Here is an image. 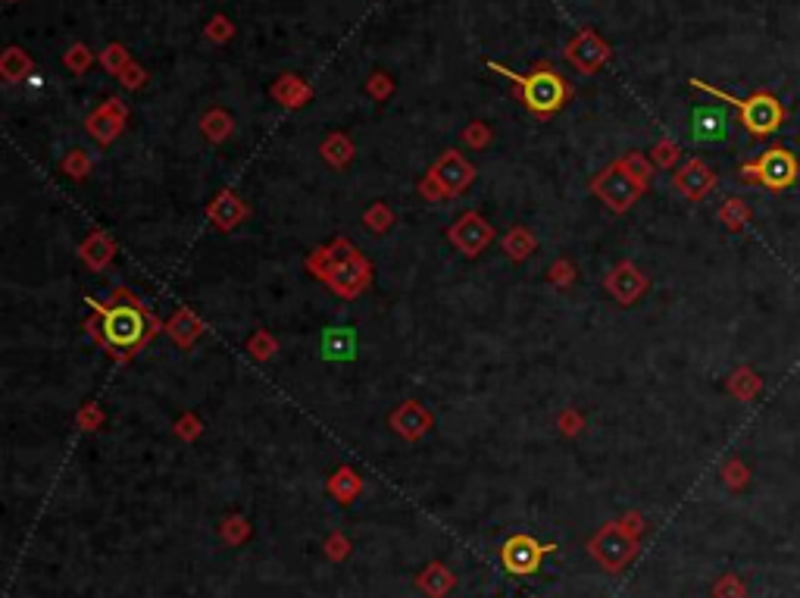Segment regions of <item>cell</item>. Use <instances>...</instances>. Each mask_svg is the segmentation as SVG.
<instances>
[{
	"mask_svg": "<svg viewBox=\"0 0 800 598\" xmlns=\"http://www.w3.org/2000/svg\"><path fill=\"white\" fill-rule=\"evenodd\" d=\"M307 270L316 279H322L338 298H357L372 283V266L370 260L360 254L347 238H335L329 248H316L307 257Z\"/></svg>",
	"mask_w": 800,
	"mask_h": 598,
	"instance_id": "obj_1",
	"label": "cell"
},
{
	"mask_svg": "<svg viewBox=\"0 0 800 598\" xmlns=\"http://www.w3.org/2000/svg\"><path fill=\"white\" fill-rule=\"evenodd\" d=\"M91 307L97 311V316H101V335H104V344L107 348H113V354L123 361V357H132L134 351L141 348V344H147L157 335L160 323L153 320L151 314L144 311V307L138 304V301L132 298V294H125L123 304H97V301H91Z\"/></svg>",
	"mask_w": 800,
	"mask_h": 598,
	"instance_id": "obj_2",
	"label": "cell"
},
{
	"mask_svg": "<svg viewBox=\"0 0 800 598\" xmlns=\"http://www.w3.org/2000/svg\"><path fill=\"white\" fill-rule=\"evenodd\" d=\"M691 88L704 91V95L716 97V101H726L728 107L738 110L741 125H745L754 138L775 135V132L785 125V119H788V110H785V104L778 101L773 91H754V95H747V97H735V95H728V91L710 85V82H700V79H691Z\"/></svg>",
	"mask_w": 800,
	"mask_h": 598,
	"instance_id": "obj_3",
	"label": "cell"
},
{
	"mask_svg": "<svg viewBox=\"0 0 800 598\" xmlns=\"http://www.w3.org/2000/svg\"><path fill=\"white\" fill-rule=\"evenodd\" d=\"M491 69H498L500 75H509V79L519 85V101L526 104L535 116H554L566 104V97H569V85L563 82V75L548 66H538L535 73L528 75H516L509 73V69L498 66V63H491Z\"/></svg>",
	"mask_w": 800,
	"mask_h": 598,
	"instance_id": "obj_4",
	"label": "cell"
},
{
	"mask_svg": "<svg viewBox=\"0 0 800 598\" xmlns=\"http://www.w3.org/2000/svg\"><path fill=\"white\" fill-rule=\"evenodd\" d=\"M738 175L745 185H760V188H766V192L778 194V192H788V188L797 182L800 164L785 145H773V147H766L760 157L741 164Z\"/></svg>",
	"mask_w": 800,
	"mask_h": 598,
	"instance_id": "obj_5",
	"label": "cell"
},
{
	"mask_svg": "<svg viewBox=\"0 0 800 598\" xmlns=\"http://www.w3.org/2000/svg\"><path fill=\"white\" fill-rule=\"evenodd\" d=\"M588 552H591V558L604 570L619 573V570H626L635 561V554H638V536L628 533L622 523H607L598 536L588 542Z\"/></svg>",
	"mask_w": 800,
	"mask_h": 598,
	"instance_id": "obj_6",
	"label": "cell"
},
{
	"mask_svg": "<svg viewBox=\"0 0 800 598\" xmlns=\"http://www.w3.org/2000/svg\"><path fill=\"white\" fill-rule=\"evenodd\" d=\"M591 192L598 194L600 201L607 204V207L613 210V214H626V210L635 207V201L641 198L647 188L641 185L635 175H628L626 166L616 160V164L607 166L604 173H598L591 179Z\"/></svg>",
	"mask_w": 800,
	"mask_h": 598,
	"instance_id": "obj_7",
	"label": "cell"
},
{
	"mask_svg": "<svg viewBox=\"0 0 800 598\" xmlns=\"http://www.w3.org/2000/svg\"><path fill=\"white\" fill-rule=\"evenodd\" d=\"M548 552H554V545H544V542L519 533V536H509L504 542V548H500V561H504V567L513 576H528L541 567V558Z\"/></svg>",
	"mask_w": 800,
	"mask_h": 598,
	"instance_id": "obj_8",
	"label": "cell"
},
{
	"mask_svg": "<svg viewBox=\"0 0 800 598\" xmlns=\"http://www.w3.org/2000/svg\"><path fill=\"white\" fill-rule=\"evenodd\" d=\"M448 238L457 244L459 254L479 257L481 251H485L488 244L494 242V229H491V223H488L481 214H476V210H466V214L459 216L454 226L448 229Z\"/></svg>",
	"mask_w": 800,
	"mask_h": 598,
	"instance_id": "obj_9",
	"label": "cell"
},
{
	"mask_svg": "<svg viewBox=\"0 0 800 598\" xmlns=\"http://www.w3.org/2000/svg\"><path fill=\"white\" fill-rule=\"evenodd\" d=\"M647 288H650V276L638 264H632V260H622V264H616L613 270L607 273V292H610L622 307L635 304Z\"/></svg>",
	"mask_w": 800,
	"mask_h": 598,
	"instance_id": "obj_10",
	"label": "cell"
},
{
	"mask_svg": "<svg viewBox=\"0 0 800 598\" xmlns=\"http://www.w3.org/2000/svg\"><path fill=\"white\" fill-rule=\"evenodd\" d=\"M429 175L444 188V194H448V198H454V194H463L466 188L472 185L476 170L466 164V157L459 151H444L441 157L435 160V166L429 170Z\"/></svg>",
	"mask_w": 800,
	"mask_h": 598,
	"instance_id": "obj_11",
	"label": "cell"
},
{
	"mask_svg": "<svg viewBox=\"0 0 800 598\" xmlns=\"http://www.w3.org/2000/svg\"><path fill=\"white\" fill-rule=\"evenodd\" d=\"M672 188L688 201H704L706 194L716 188V173H713L700 157H691L678 166L676 175H672Z\"/></svg>",
	"mask_w": 800,
	"mask_h": 598,
	"instance_id": "obj_12",
	"label": "cell"
},
{
	"mask_svg": "<svg viewBox=\"0 0 800 598\" xmlns=\"http://www.w3.org/2000/svg\"><path fill=\"white\" fill-rule=\"evenodd\" d=\"M566 60H569L578 73L591 75L610 60V47H607V41L598 38L594 32H582L569 41V47H566Z\"/></svg>",
	"mask_w": 800,
	"mask_h": 598,
	"instance_id": "obj_13",
	"label": "cell"
},
{
	"mask_svg": "<svg viewBox=\"0 0 800 598\" xmlns=\"http://www.w3.org/2000/svg\"><path fill=\"white\" fill-rule=\"evenodd\" d=\"M125 116H129L125 104L119 101V97H110L107 104H101L94 114L84 119V129H88V135L94 138V142L110 145V142H116L119 132L125 129Z\"/></svg>",
	"mask_w": 800,
	"mask_h": 598,
	"instance_id": "obj_14",
	"label": "cell"
},
{
	"mask_svg": "<svg viewBox=\"0 0 800 598\" xmlns=\"http://www.w3.org/2000/svg\"><path fill=\"white\" fill-rule=\"evenodd\" d=\"M431 424H435V420H431V411H426V407L413 398L403 401L398 411L391 414V429L407 442H420L431 429Z\"/></svg>",
	"mask_w": 800,
	"mask_h": 598,
	"instance_id": "obj_15",
	"label": "cell"
},
{
	"mask_svg": "<svg viewBox=\"0 0 800 598\" xmlns=\"http://www.w3.org/2000/svg\"><path fill=\"white\" fill-rule=\"evenodd\" d=\"M207 216H210V223H213L216 229L229 232L247 216V204L241 201L235 192H229V188H225V192H219L216 201L207 207Z\"/></svg>",
	"mask_w": 800,
	"mask_h": 598,
	"instance_id": "obj_16",
	"label": "cell"
},
{
	"mask_svg": "<svg viewBox=\"0 0 800 598\" xmlns=\"http://www.w3.org/2000/svg\"><path fill=\"white\" fill-rule=\"evenodd\" d=\"M166 335H169V339H173L175 344H179V348H191V344H194V342L203 335V323H201V316H194V314L188 311V307H179V311L169 316V323H166Z\"/></svg>",
	"mask_w": 800,
	"mask_h": 598,
	"instance_id": "obj_17",
	"label": "cell"
},
{
	"mask_svg": "<svg viewBox=\"0 0 800 598\" xmlns=\"http://www.w3.org/2000/svg\"><path fill=\"white\" fill-rule=\"evenodd\" d=\"M79 257L91 266V270H104V266H110V260L116 257V242H113L107 232L97 229L79 244Z\"/></svg>",
	"mask_w": 800,
	"mask_h": 598,
	"instance_id": "obj_18",
	"label": "cell"
},
{
	"mask_svg": "<svg viewBox=\"0 0 800 598\" xmlns=\"http://www.w3.org/2000/svg\"><path fill=\"white\" fill-rule=\"evenodd\" d=\"M357 354V335L353 329L335 326L322 333V357L325 361H353Z\"/></svg>",
	"mask_w": 800,
	"mask_h": 598,
	"instance_id": "obj_19",
	"label": "cell"
},
{
	"mask_svg": "<svg viewBox=\"0 0 800 598\" xmlns=\"http://www.w3.org/2000/svg\"><path fill=\"white\" fill-rule=\"evenodd\" d=\"M726 389H728V395L738 398V401H754L763 392V376L754 367H738V370L728 373Z\"/></svg>",
	"mask_w": 800,
	"mask_h": 598,
	"instance_id": "obj_20",
	"label": "cell"
},
{
	"mask_svg": "<svg viewBox=\"0 0 800 598\" xmlns=\"http://www.w3.org/2000/svg\"><path fill=\"white\" fill-rule=\"evenodd\" d=\"M726 129H728V119L722 110H713V107L694 110V138H697V142H716V138L726 135Z\"/></svg>",
	"mask_w": 800,
	"mask_h": 598,
	"instance_id": "obj_21",
	"label": "cell"
},
{
	"mask_svg": "<svg viewBox=\"0 0 800 598\" xmlns=\"http://www.w3.org/2000/svg\"><path fill=\"white\" fill-rule=\"evenodd\" d=\"M454 583H457V580H454V573H450V570L444 567V564H429V567L420 573L416 586H420L429 598H444V595L450 593V589H454Z\"/></svg>",
	"mask_w": 800,
	"mask_h": 598,
	"instance_id": "obj_22",
	"label": "cell"
},
{
	"mask_svg": "<svg viewBox=\"0 0 800 598\" xmlns=\"http://www.w3.org/2000/svg\"><path fill=\"white\" fill-rule=\"evenodd\" d=\"M716 216H719V223L728 232H741L745 226H750V220H754V214H750V204L745 198H726L719 204Z\"/></svg>",
	"mask_w": 800,
	"mask_h": 598,
	"instance_id": "obj_23",
	"label": "cell"
},
{
	"mask_svg": "<svg viewBox=\"0 0 800 598\" xmlns=\"http://www.w3.org/2000/svg\"><path fill=\"white\" fill-rule=\"evenodd\" d=\"M504 251H507L509 260H516V264H519V260H526V257H532L538 251L535 232H528L526 226H513L504 235Z\"/></svg>",
	"mask_w": 800,
	"mask_h": 598,
	"instance_id": "obj_24",
	"label": "cell"
},
{
	"mask_svg": "<svg viewBox=\"0 0 800 598\" xmlns=\"http://www.w3.org/2000/svg\"><path fill=\"white\" fill-rule=\"evenodd\" d=\"M329 492H331V495H335L341 504H351L353 498H357L360 492H363V480H360V476H357V470L341 467V470H338V473L329 480Z\"/></svg>",
	"mask_w": 800,
	"mask_h": 598,
	"instance_id": "obj_25",
	"label": "cell"
},
{
	"mask_svg": "<svg viewBox=\"0 0 800 598\" xmlns=\"http://www.w3.org/2000/svg\"><path fill=\"white\" fill-rule=\"evenodd\" d=\"M201 132L210 138V142H225V138L235 132V119H232L225 110H210L207 116L201 119Z\"/></svg>",
	"mask_w": 800,
	"mask_h": 598,
	"instance_id": "obj_26",
	"label": "cell"
},
{
	"mask_svg": "<svg viewBox=\"0 0 800 598\" xmlns=\"http://www.w3.org/2000/svg\"><path fill=\"white\" fill-rule=\"evenodd\" d=\"M320 151L322 160H329L331 166H347L353 160V142L347 135H329Z\"/></svg>",
	"mask_w": 800,
	"mask_h": 598,
	"instance_id": "obj_27",
	"label": "cell"
},
{
	"mask_svg": "<svg viewBox=\"0 0 800 598\" xmlns=\"http://www.w3.org/2000/svg\"><path fill=\"white\" fill-rule=\"evenodd\" d=\"M719 476H722V483H726L728 492H745L750 485V467L741 461V457H728V461L722 463Z\"/></svg>",
	"mask_w": 800,
	"mask_h": 598,
	"instance_id": "obj_28",
	"label": "cell"
},
{
	"mask_svg": "<svg viewBox=\"0 0 800 598\" xmlns=\"http://www.w3.org/2000/svg\"><path fill=\"white\" fill-rule=\"evenodd\" d=\"M0 73H4L6 82H23L28 73H32V60L25 57L19 47H10L0 60Z\"/></svg>",
	"mask_w": 800,
	"mask_h": 598,
	"instance_id": "obj_29",
	"label": "cell"
},
{
	"mask_svg": "<svg viewBox=\"0 0 800 598\" xmlns=\"http://www.w3.org/2000/svg\"><path fill=\"white\" fill-rule=\"evenodd\" d=\"M650 160H654V166H660V170H676V164L682 160V147L672 142V138H660V142L654 145V151H650Z\"/></svg>",
	"mask_w": 800,
	"mask_h": 598,
	"instance_id": "obj_30",
	"label": "cell"
},
{
	"mask_svg": "<svg viewBox=\"0 0 800 598\" xmlns=\"http://www.w3.org/2000/svg\"><path fill=\"white\" fill-rule=\"evenodd\" d=\"M619 164L626 166L628 175H635L644 188H650V179H654V160H647L644 154L635 151V154H628V157H622Z\"/></svg>",
	"mask_w": 800,
	"mask_h": 598,
	"instance_id": "obj_31",
	"label": "cell"
},
{
	"mask_svg": "<svg viewBox=\"0 0 800 598\" xmlns=\"http://www.w3.org/2000/svg\"><path fill=\"white\" fill-rule=\"evenodd\" d=\"M363 223H366V229L370 232H388L394 226V214H391V207H388V204H381V201H375L370 210H366L363 214Z\"/></svg>",
	"mask_w": 800,
	"mask_h": 598,
	"instance_id": "obj_32",
	"label": "cell"
},
{
	"mask_svg": "<svg viewBox=\"0 0 800 598\" xmlns=\"http://www.w3.org/2000/svg\"><path fill=\"white\" fill-rule=\"evenodd\" d=\"M713 598H747V586L738 573H722L713 583Z\"/></svg>",
	"mask_w": 800,
	"mask_h": 598,
	"instance_id": "obj_33",
	"label": "cell"
},
{
	"mask_svg": "<svg viewBox=\"0 0 800 598\" xmlns=\"http://www.w3.org/2000/svg\"><path fill=\"white\" fill-rule=\"evenodd\" d=\"M272 95L279 97L281 104H288V107H297V104H303V97H307V88H303L294 75H285V79L272 88Z\"/></svg>",
	"mask_w": 800,
	"mask_h": 598,
	"instance_id": "obj_34",
	"label": "cell"
},
{
	"mask_svg": "<svg viewBox=\"0 0 800 598\" xmlns=\"http://www.w3.org/2000/svg\"><path fill=\"white\" fill-rule=\"evenodd\" d=\"M63 173H66L69 179L82 182L84 175L91 173V157L84 151H79V147H75V151H69L66 157H63Z\"/></svg>",
	"mask_w": 800,
	"mask_h": 598,
	"instance_id": "obj_35",
	"label": "cell"
},
{
	"mask_svg": "<svg viewBox=\"0 0 800 598\" xmlns=\"http://www.w3.org/2000/svg\"><path fill=\"white\" fill-rule=\"evenodd\" d=\"M247 351H251L257 361H266V357H272L275 351H279V342H275L272 335L266 333V329H260V333L253 335L251 342H247Z\"/></svg>",
	"mask_w": 800,
	"mask_h": 598,
	"instance_id": "obj_36",
	"label": "cell"
},
{
	"mask_svg": "<svg viewBox=\"0 0 800 598\" xmlns=\"http://www.w3.org/2000/svg\"><path fill=\"white\" fill-rule=\"evenodd\" d=\"M101 63L104 66L110 69V73H116V75H123L125 69H129V54H125V47L123 45H110L107 51H104V57H101Z\"/></svg>",
	"mask_w": 800,
	"mask_h": 598,
	"instance_id": "obj_37",
	"label": "cell"
},
{
	"mask_svg": "<svg viewBox=\"0 0 800 598\" xmlns=\"http://www.w3.org/2000/svg\"><path fill=\"white\" fill-rule=\"evenodd\" d=\"M251 536V526H247L244 517H229L222 520V539L225 542H244Z\"/></svg>",
	"mask_w": 800,
	"mask_h": 598,
	"instance_id": "obj_38",
	"label": "cell"
},
{
	"mask_svg": "<svg viewBox=\"0 0 800 598\" xmlns=\"http://www.w3.org/2000/svg\"><path fill=\"white\" fill-rule=\"evenodd\" d=\"M463 142L469 147H476V151H481V147L491 142V129H488L485 123H469V125H466V132H463Z\"/></svg>",
	"mask_w": 800,
	"mask_h": 598,
	"instance_id": "obj_39",
	"label": "cell"
},
{
	"mask_svg": "<svg viewBox=\"0 0 800 598\" xmlns=\"http://www.w3.org/2000/svg\"><path fill=\"white\" fill-rule=\"evenodd\" d=\"M75 424H79L82 429H97L104 424V411L101 404H94V401H88V404L82 407L79 414H75Z\"/></svg>",
	"mask_w": 800,
	"mask_h": 598,
	"instance_id": "obj_40",
	"label": "cell"
},
{
	"mask_svg": "<svg viewBox=\"0 0 800 598\" xmlns=\"http://www.w3.org/2000/svg\"><path fill=\"white\" fill-rule=\"evenodd\" d=\"M548 279L554 285H569L572 279H576V266H572L569 260H557V264L548 270Z\"/></svg>",
	"mask_w": 800,
	"mask_h": 598,
	"instance_id": "obj_41",
	"label": "cell"
},
{
	"mask_svg": "<svg viewBox=\"0 0 800 598\" xmlns=\"http://www.w3.org/2000/svg\"><path fill=\"white\" fill-rule=\"evenodd\" d=\"M201 420L194 417V414H185V417L179 420V424H175V435H179V439H185V442H191V439H197V435H201Z\"/></svg>",
	"mask_w": 800,
	"mask_h": 598,
	"instance_id": "obj_42",
	"label": "cell"
},
{
	"mask_svg": "<svg viewBox=\"0 0 800 598\" xmlns=\"http://www.w3.org/2000/svg\"><path fill=\"white\" fill-rule=\"evenodd\" d=\"M557 426H560L566 435H578V433H582V426H585V417H582V414H576V411H563L560 417H557Z\"/></svg>",
	"mask_w": 800,
	"mask_h": 598,
	"instance_id": "obj_43",
	"label": "cell"
},
{
	"mask_svg": "<svg viewBox=\"0 0 800 598\" xmlns=\"http://www.w3.org/2000/svg\"><path fill=\"white\" fill-rule=\"evenodd\" d=\"M88 63H91V54H88V47H84V45H75L73 51L66 54V66L75 69V73H84V69H88Z\"/></svg>",
	"mask_w": 800,
	"mask_h": 598,
	"instance_id": "obj_44",
	"label": "cell"
},
{
	"mask_svg": "<svg viewBox=\"0 0 800 598\" xmlns=\"http://www.w3.org/2000/svg\"><path fill=\"white\" fill-rule=\"evenodd\" d=\"M420 194H422V198H426V201H444V198H448V194H444V188L438 185V182L431 179V175H426V179L420 182Z\"/></svg>",
	"mask_w": 800,
	"mask_h": 598,
	"instance_id": "obj_45",
	"label": "cell"
},
{
	"mask_svg": "<svg viewBox=\"0 0 800 598\" xmlns=\"http://www.w3.org/2000/svg\"><path fill=\"white\" fill-rule=\"evenodd\" d=\"M207 35H210V38H213V41H225V38H229V35H232V23H229V19H222V16H216L213 23H210Z\"/></svg>",
	"mask_w": 800,
	"mask_h": 598,
	"instance_id": "obj_46",
	"label": "cell"
},
{
	"mask_svg": "<svg viewBox=\"0 0 800 598\" xmlns=\"http://www.w3.org/2000/svg\"><path fill=\"white\" fill-rule=\"evenodd\" d=\"M619 523H622V526H626V530H628V533H635V536H641V533H644V517H641V513H638V511L626 513V517H622V520H619Z\"/></svg>",
	"mask_w": 800,
	"mask_h": 598,
	"instance_id": "obj_47",
	"label": "cell"
},
{
	"mask_svg": "<svg viewBox=\"0 0 800 598\" xmlns=\"http://www.w3.org/2000/svg\"><path fill=\"white\" fill-rule=\"evenodd\" d=\"M325 552H329L331 558H344V554L351 552V545H347L341 536H331L329 542H325Z\"/></svg>",
	"mask_w": 800,
	"mask_h": 598,
	"instance_id": "obj_48",
	"label": "cell"
},
{
	"mask_svg": "<svg viewBox=\"0 0 800 598\" xmlns=\"http://www.w3.org/2000/svg\"><path fill=\"white\" fill-rule=\"evenodd\" d=\"M119 79H123V85H129V88H138L141 82H144V73H141L138 66H132V63H129V69H125V73L119 75Z\"/></svg>",
	"mask_w": 800,
	"mask_h": 598,
	"instance_id": "obj_49",
	"label": "cell"
},
{
	"mask_svg": "<svg viewBox=\"0 0 800 598\" xmlns=\"http://www.w3.org/2000/svg\"><path fill=\"white\" fill-rule=\"evenodd\" d=\"M388 91H391V82H388L385 75L379 73V75H375V79L370 82V95H375V97H385Z\"/></svg>",
	"mask_w": 800,
	"mask_h": 598,
	"instance_id": "obj_50",
	"label": "cell"
}]
</instances>
